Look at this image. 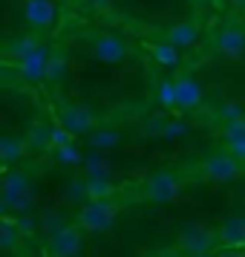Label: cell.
<instances>
[{
    "instance_id": "20",
    "label": "cell",
    "mask_w": 245,
    "mask_h": 257,
    "mask_svg": "<svg viewBox=\"0 0 245 257\" xmlns=\"http://www.w3.org/2000/svg\"><path fill=\"white\" fill-rule=\"evenodd\" d=\"M156 101L164 107V110H173L179 107V93H176V81L170 78H162V81L156 84Z\"/></svg>"
},
{
    "instance_id": "27",
    "label": "cell",
    "mask_w": 245,
    "mask_h": 257,
    "mask_svg": "<svg viewBox=\"0 0 245 257\" xmlns=\"http://www.w3.org/2000/svg\"><path fill=\"white\" fill-rule=\"evenodd\" d=\"M216 116H219V121L231 124V121H239V118H242V110H239V104H233V101H225V104L216 110Z\"/></svg>"
},
{
    "instance_id": "12",
    "label": "cell",
    "mask_w": 245,
    "mask_h": 257,
    "mask_svg": "<svg viewBox=\"0 0 245 257\" xmlns=\"http://www.w3.org/2000/svg\"><path fill=\"white\" fill-rule=\"evenodd\" d=\"M26 151H29L26 139H18V136H3L0 139V162L6 165V168L15 162H21L26 156Z\"/></svg>"
},
{
    "instance_id": "30",
    "label": "cell",
    "mask_w": 245,
    "mask_h": 257,
    "mask_svg": "<svg viewBox=\"0 0 245 257\" xmlns=\"http://www.w3.org/2000/svg\"><path fill=\"white\" fill-rule=\"evenodd\" d=\"M72 142V130H67L64 127V124H55V127H52V148H61V145H70Z\"/></svg>"
},
{
    "instance_id": "7",
    "label": "cell",
    "mask_w": 245,
    "mask_h": 257,
    "mask_svg": "<svg viewBox=\"0 0 245 257\" xmlns=\"http://www.w3.org/2000/svg\"><path fill=\"white\" fill-rule=\"evenodd\" d=\"M179 194V176L170 171H159L147 179V197L153 202H170Z\"/></svg>"
},
{
    "instance_id": "17",
    "label": "cell",
    "mask_w": 245,
    "mask_h": 257,
    "mask_svg": "<svg viewBox=\"0 0 245 257\" xmlns=\"http://www.w3.org/2000/svg\"><path fill=\"white\" fill-rule=\"evenodd\" d=\"M38 47H41V44H38L35 35H18V38H12V41H6V44H3V52H6L9 58L21 61L24 55H29V52L38 49Z\"/></svg>"
},
{
    "instance_id": "22",
    "label": "cell",
    "mask_w": 245,
    "mask_h": 257,
    "mask_svg": "<svg viewBox=\"0 0 245 257\" xmlns=\"http://www.w3.org/2000/svg\"><path fill=\"white\" fill-rule=\"evenodd\" d=\"M3 191H32V176L24 171H6L3 174Z\"/></svg>"
},
{
    "instance_id": "16",
    "label": "cell",
    "mask_w": 245,
    "mask_h": 257,
    "mask_svg": "<svg viewBox=\"0 0 245 257\" xmlns=\"http://www.w3.org/2000/svg\"><path fill=\"white\" fill-rule=\"evenodd\" d=\"M29 205H32V191H3L0 194V208L6 211H15V214H24V211H29Z\"/></svg>"
},
{
    "instance_id": "8",
    "label": "cell",
    "mask_w": 245,
    "mask_h": 257,
    "mask_svg": "<svg viewBox=\"0 0 245 257\" xmlns=\"http://www.w3.org/2000/svg\"><path fill=\"white\" fill-rule=\"evenodd\" d=\"M52 257H78L81 254V231L78 228H58L49 240Z\"/></svg>"
},
{
    "instance_id": "24",
    "label": "cell",
    "mask_w": 245,
    "mask_h": 257,
    "mask_svg": "<svg viewBox=\"0 0 245 257\" xmlns=\"http://www.w3.org/2000/svg\"><path fill=\"white\" fill-rule=\"evenodd\" d=\"M64 75H67V58L64 55H52L49 67H47V81L58 84V81H64Z\"/></svg>"
},
{
    "instance_id": "4",
    "label": "cell",
    "mask_w": 245,
    "mask_h": 257,
    "mask_svg": "<svg viewBox=\"0 0 245 257\" xmlns=\"http://www.w3.org/2000/svg\"><path fill=\"white\" fill-rule=\"evenodd\" d=\"M58 121L72 133H90L95 127V113L84 104H64L58 110Z\"/></svg>"
},
{
    "instance_id": "15",
    "label": "cell",
    "mask_w": 245,
    "mask_h": 257,
    "mask_svg": "<svg viewBox=\"0 0 245 257\" xmlns=\"http://www.w3.org/2000/svg\"><path fill=\"white\" fill-rule=\"evenodd\" d=\"M167 41L179 49H190V47H196L199 29L193 24H176V26H170V32H167Z\"/></svg>"
},
{
    "instance_id": "2",
    "label": "cell",
    "mask_w": 245,
    "mask_h": 257,
    "mask_svg": "<svg viewBox=\"0 0 245 257\" xmlns=\"http://www.w3.org/2000/svg\"><path fill=\"white\" fill-rule=\"evenodd\" d=\"M58 0H26L24 3V21L32 29L44 32V29H52L55 21H58Z\"/></svg>"
},
{
    "instance_id": "28",
    "label": "cell",
    "mask_w": 245,
    "mask_h": 257,
    "mask_svg": "<svg viewBox=\"0 0 245 257\" xmlns=\"http://www.w3.org/2000/svg\"><path fill=\"white\" fill-rule=\"evenodd\" d=\"M185 133H187V124H185V121H164L162 139H179V136H185Z\"/></svg>"
},
{
    "instance_id": "26",
    "label": "cell",
    "mask_w": 245,
    "mask_h": 257,
    "mask_svg": "<svg viewBox=\"0 0 245 257\" xmlns=\"http://www.w3.org/2000/svg\"><path fill=\"white\" fill-rule=\"evenodd\" d=\"M222 139H225V145H236V142H245V118H239V121H231V124H225V133H222Z\"/></svg>"
},
{
    "instance_id": "29",
    "label": "cell",
    "mask_w": 245,
    "mask_h": 257,
    "mask_svg": "<svg viewBox=\"0 0 245 257\" xmlns=\"http://www.w3.org/2000/svg\"><path fill=\"white\" fill-rule=\"evenodd\" d=\"M84 165H87V174H104V176H110V165H107L101 156H87Z\"/></svg>"
},
{
    "instance_id": "18",
    "label": "cell",
    "mask_w": 245,
    "mask_h": 257,
    "mask_svg": "<svg viewBox=\"0 0 245 257\" xmlns=\"http://www.w3.org/2000/svg\"><path fill=\"white\" fill-rule=\"evenodd\" d=\"M26 145H29V151H47L52 148V127L49 124H32L29 133H26Z\"/></svg>"
},
{
    "instance_id": "37",
    "label": "cell",
    "mask_w": 245,
    "mask_h": 257,
    "mask_svg": "<svg viewBox=\"0 0 245 257\" xmlns=\"http://www.w3.org/2000/svg\"><path fill=\"white\" fill-rule=\"evenodd\" d=\"M32 257H35V254H32Z\"/></svg>"
},
{
    "instance_id": "19",
    "label": "cell",
    "mask_w": 245,
    "mask_h": 257,
    "mask_svg": "<svg viewBox=\"0 0 245 257\" xmlns=\"http://www.w3.org/2000/svg\"><path fill=\"white\" fill-rule=\"evenodd\" d=\"M87 191H90V199H107L113 194V182L104 174H87Z\"/></svg>"
},
{
    "instance_id": "32",
    "label": "cell",
    "mask_w": 245,
    "mask_h": 257,
    "mask_svg": "<svg viewBox=\"0 0 245 257\" xmlns=\"http://www.w3.org/2000/svg\"><path fill=\"white\" fill-rule=\"evenodd\" d=\"M219 257H245L242 251H236V248H228V251H222Z\"/></svg>"
},
{
    "instance_id": "23",
    "label": "cell",
    "mask_w": 245,
    "mask_h": 257,
    "mask_svg": "<svg viewBox=\"0 0 245 257\" xmlns=\"http://www.w3.org/2000/svg\"><path fill=\"white\" fill-rule=\"evenodd\" d=\"M55 159H58L61 165H81V162H84V156H81V151L75 148V142L55 148Z\"/></svg>"
},
{
    "instance_id": "5",
    "label": "cell",
    "mask_w": 245,
    "mask_h": 257,
    "mask_svg": "<svg viewBox=\"0 0 245 257\" xmlns=\"http://www.w3.org/2000/svg\"><path fill=\"white\" fill-rule=\"evenodd\" d=\"M93 58L101 61V64H118V61L127 58V44L118 35L104 32V35H98L93 41Z\"/></svg>"
},
{
    "instance_id": "14",
    "label": "cell",
    "mask_w": 245,
    "mask_h": 257,
    "mask_svg": "<svg viewBox=\"0 0 245 257\" xmlns=\"http://www.w3.org/2000/svg\"><path fill=\"white\" fill-rule=\"evenodd\" d=\"M219 237L228 245H245V217L242 214H233V217H228L222 222Z\"/></svg>"
},
{
    "instance_id": "34",
    "label": "cell",
    "mask_w": 245,
    "mask_h": 257,
    "mask_svg": "<svg viewBox=\"0 0 245 257\" xmlns=\"http://www.w3.org/2000/svg\"><path fill=\"white\" fill-rule=\"evenodd\" d=\"M233 6H236V9H245V0H231Z\"/></svg>"
},
{
    "instance_id": "3",
    "label": "cell",
    "mask_w": 245,
    "mask_h": 257,
    "mask_svg": "<svg viewBox=\"0 0 245 257\" xmlns=\"http://www.w3.org/2000/svg\"><path fill=\"white\" fill-rule=\"evenodd\" d=\"M242 171V162L239 159H233L231 151L228 153H213L208 162H205V176H208L210 182H231L236 179Z\"/></svg>"
},
{
    "instance_id": "10",
    "label": "cell",
    "mask_w": 245,
    "mask_h": 257,
    "mask_svg": "<svg viewBox=\"0 0 245 257\" xmlns=\"http://www.w3.org/2000/svg\"><path fill=\"white\" fill-rule=\"evenodd\" d=\"M216 49L228 58H239L245 52V32L239 26H225L219 35H216Z\"/></svg>"
},
{
    "instance_id": "31",
    "label": "cell",
    "mask_w": 245,
    "mask_h": 257,
    "mask_svg": "<svg viewBox=\"0 0 245 257\" xmlns=\"http://www.w3.org/2000/svg\"><path fill=\"white\" fill-rule=\"evenodd\" d=\"M228 151H231L233 159H239L245 165V142H236V145H228Z\"/></svg>"
},
{
    "instance_id": "11",
    "label": "cell",
    "mask_w": 245,
    "mask_h": 257,
    "mask_svg": "<svg viewBox=\"0 0 245 257\" xmlns=\"http://www.w3.org/2000/svg\"><path fill=\"white\" fill-rule=\"evenodd\" d=\"M176 93H179V107L182 110H193V107L202 104V84L190 75H182L176 78Z\"/></svg>"
},
{
    "instance_id": "1",
    "label": "cell",
    "mask_w": 245,
    "mask_h": 257,
    "mask_svg": "<svg viewBox=\"0 0 245 257\" xmlns=\"http://www.w3.org/2000/svg\"><path fill=\"white\" fill-rule=\"evenodd\" d=\"M116 217H118V208L113 202H104V199H87L84 208L78 211V225L84 231H93V234H101V231H110L116 225Z\"/></svg>"
},
{
    "instance_id": "21",
    "label": "cell",
    "mask_w": 245,
    "mask_h": 257,
    "mask_svg": "<svg viewBox=\"0 0 245 257\" xmlns=\"http://www.w3.org/2000/svg\"><path fill=\"white\" fill-rule=\"evenodd\" d=\"M153 58L162 67H179V47H173L170 41H162V44H153Z\"/></svg>"
},
{
    "instance_id": "33",
    "label": "cell",
    "mask_w": 245,
    "mask_h": 257,
    "mask_svg": "<svg viewBox=\"0 0 245 257\" xmlns=\"http://www.w3.org/2000/svg\"><path fill=\"white\" fill-rule=\"evenodd\" d=\"M87 3H93V6H110V3H116V0H87Z\"/></svg>"
},
{
    "instance_id": "36",
    "label": "cell",
    "mask_w": 245,
    "mask_h": 257,
    "mask_svg": "<svg viewBox=\"0 0 245 257\" xmlns=\"http://www.w3.org/2000/svg\"><path fill=\"white\" fill-rule=\"evenodd\" d=\"M61 3H72V0H61Z\"/></svg>"
},
{
    "instance_id": "6",
    "label": "cell",
    "mask_w": 245,
    "mask_h": 257,
    "mask_svg": "<svg viewBox=\"0 0 245 257\" xmlns=\"http://www.w3.org/2000/svg\"><path fill=\"white\" fill-rule=\"evenodd\" d=\"M49 55L44 47L32 49L29 55H24V58L18 61V72H21V78H26V81H44L47 78V67H49Z\"/></svg>"
},
{
    "instance_id": "13",
    "label": "cell",
    "mask_w": 245,
    "mask_h": 257,
    "mask_svg": "<svg viewBox=\"0 0 245 257\" xmlns=\"http://www.w3.org/2000/svg\"><path fill=\"white\" fill-rule=\"evenodd\" d=\"M90 145L93 151H113L121 145V133L110 124H101V127H93L90 130Z\"/></svg>"
},
{
    "instance_id": "35",
    "label": "cell",
    "mask_w": 245,
    "mask_h": 257,
    "mask_svg": "<svg viewBox=\"0 0 245 257\" xmlns=\"http://www.w3.org/2000/svg\"><path fill=\"white\" fill-rule=\"evenodd\" d=\"M187 257H219V254H210L208 251V254H187Z\"/></svg>"
},
{
    "instance_id": "9",
    "label": "cell",
    "mask_w": 245,
    "mask_h": 257,
    "mask_svg": "<svg viewBox=\"0 0 245 257\" xmlns=\"http://www.w3.org/2000/svg\"><path fill=\"white\" fill-rule=\"evenodd\" d=\"M179 245L187 254H208L210 248H213V234L199 228V225H187L185 231H182V237H179Z\"/></svg>"
},
{
    "instance_id": "25",
    "label": "cell",
    "mask_w": 245,
    "mask_h": 257,
    "mask_svg": "<svg viewBox=\"0 0 245 257\" xmlns=\"http://www.w3.org/2000/svg\"><path fill=\"white\" fill-rule=\"evenodd\" d=\"M15 225H18L15 220L3 217V225H0V248H3V251H9V248L15 245V240H18V231H15Z\"/></svg>"
}]
</instances>
